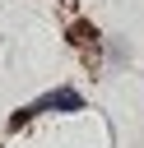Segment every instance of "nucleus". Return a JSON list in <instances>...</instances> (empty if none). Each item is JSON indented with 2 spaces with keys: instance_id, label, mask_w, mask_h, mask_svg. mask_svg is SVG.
Listing matches in <instances>:
<instances>
[{
  "instance_id": "f257e3e1",
  "label": "nucleus",
  "mask_w": 144,
  "mask_h": 148,
  "mask_svg": "<svg viewBox=\"0 0 144 148\" xmlns=\"http://www.w3.org/2000/svg\"><path fill=\"white\" fill-rule=\"evenodd\" d=\"M74 111H84V92H79V88H51V92L23 102V106L9 116V130H23V125H33V120H42V116H74Z\"/></svg>"
},
{
  "instance_id": "f03ea898",
  "label": "nucleus",
  "mask_w": 144,
  "mask_h": 148,
  "mask_svg": "<svg viewBox=\"0 0 144 148\" xmlns=\"http://www.w3.org/2000/svg\"><path fill=\"white\" fill-rule=\"evenodd\" d=\"M65 37H70V46L79 51V60H84L88 69H102L107 42H102V32H98L88 18H70V23H65Z\"/></svg>"
}]
</instances>
